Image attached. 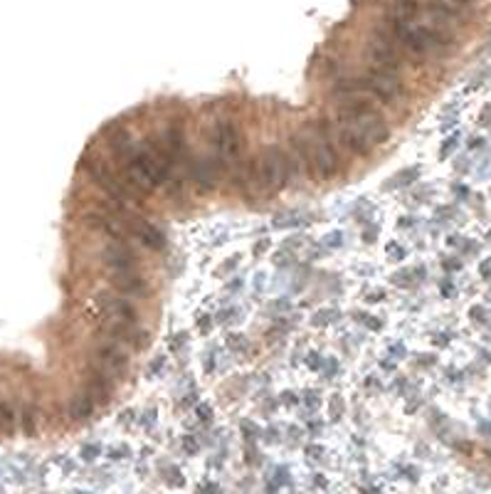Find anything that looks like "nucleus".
I'll return each mask as SVG.
<instances>
[{"label": "nucleus", "instance_id": "nucleus-1", "mask_svg": "<svg viewBox=\"0 0 491 494\" xmlns=\"http://www.w3.org/2000/svg\"><path fill=\"white\" fill-rule=\"evenodd\" d=\"M336 116L339 124H350L368 139L371 146H380L390 139L388 119L383 116L371 94H348L336 97Z\"/></svg>", "mask_w": 491, "mask_h": 494}, {"label": "nucleus", "instance_id": "nucleus-2", "mask_svg": "<svg viewBox=\"0 0 491 494\" xmlns=\"http://www.w3.org/2000/svg\"><path fill=\"white\" fill-rule=\"evenodd\" d=\"M82 168H84L87 178H89V181L104 193V198L116 200V203H121V205H131V208H136V211H141L143 208V198H146V195H141L136 188H131L129 183L121 178V173L111 170V166H109L99 154H84V159H82Z\"/></svg>", "mask_w": 491, "mask_h": 494}, {"label": "nucleus", "instance_id": "nucleus-3", "mask_svg": "<svg viewBox=\"0 0 491 494\" xmlns=\"http://www.w3.org/2000/svg\"><path fill=\"white\" fill-rule=\"evenodd\" d=\"M331 124L328 119L316 121V134H311V164H314V176L321 181H331L339 176L341 161L331 141Z\"/></svg>", "mask_w": 491, "mask_h": 494}, {"label": "nucleus", "instance_id": "nucleus-4", "mask_svg": "<svg viewBox=\"0 0 491 494\" xmlns=\"http://www.w3.org/2000/svg\"><path fill=\"white\" fill-rule=\"evenodd\" d=\"M398 40L390 35L385 25H375L371 33V42H368V57H371L373 67L388 69V72H400L402 69V55L398 50Z\"/></svg>", "mask_w": 491, "mask_h": 494}, {"label": "nucleus", "instance_id": "nucleus-5", "mask_svg": "<svg viewBox=\"0 0 491 494\" xmlns=\"http://www.w3.org/2000/svg\"><path fill=\"white\" fill-rule=\"evenodd\" d=\"M254 170H257V186L262 191L277 193L287 188V176H284V148L282 146H267L262 154L254 159Z\"/></svg>", "mask_w": 491, "mask_h": 494}, {"label": "nucleus", "instance_id": "nucleus-6", "mask_svg": "<svg viewBox=\"0 0 491 494\" xmlns=\"http://www.w3.org/2000/svg\"><path fill=\"white\" fill-rule=\"evenodd\" d=\"M213 139H215V151H217L220 166H238L242 141H240V131H238V126H235V121L232 119L215 121Z\"/></svg>", "mask_w": 491, "mask_h": 494}, {"label": "nucleus", "instance_id": "nucleus-7", "mask_svg": "<svg viewBox=\"0 0 491 494\" xmlns=\"http://www.w3.org/2000/svg\"><path fill=\"white\" fill-rule=\"evenodd\" d=\"M94 301H96V307H99V312H102L104 319L139 324V309H136L129 299H121V297L111 294V292H99Z\"/></svg>", "mask_w": 491, "mask_h": 494}, {"label": "nucleus", "instance_id": "nucleus-8", "mask_svg": "<svg viewBox=\"0 0 491 494\" xmlns=\"http://www.w3.org/2000/svg\"><path fill=\"white\" fill-rule=\"evenodd\" d=\"M102 262L109 272L136 270L141 265V260H139V255L129 247V242H116V240H109L102 247Z\"/></svg>", "mask_w": 491, "mask_h": 494}, {"label": "nucleus", "instance_id": "nucleus-9", "mask_svg": "<svg viewBox=\"0 0 491 494\" xmlns=\"http://www.w3.org/2000/svg\"><path fill=\"white\" fill-rule=\"evenodd\" d=\"M104 331L109 334V339L119 341V344H124V346H131L134 351H143V349L148 346V331L141 329L139 324H131V321H109L107 326H104Z\"/></svg>", "mask_w": 491, "mask_h": 494}, {"label": "nucleus", "instance_id": "nucleus-10", "mask_svg": "<svg viewBox=\"0 0 491 494\" xmlns=\"http://www.w3.org/2000/svg\"><path fill=\"white\" fill-rule=\"evenodd\" d=\"M109 284H111L114 290L119 292L121 297H131V299H141L146 297L148 292V282L139 267L136 270H119V272H111L109 274Z\"/></svg>", "mask_w": 491, "mask_h": 494}, {"label": "nucleus", "instance_id": "nucleus-11", "mask_svg": "<svg viewBox=\"0 0 491 494\" xmlns=\"http://www.w3.org/2000/svg\"><path fill=\"white\" fill-rule=\"evenodd\" d=\"M96 364H102L104 369L111 371L114 376H121L129 369V353L121 349L119 341L109 339L96 346Z\"/></svg>", "mask_w": 491, "mask_h": 494}, {"label": "nucleus", "instance_id": "nucleus-12", "mask_svg": "<svg viewBox=\"0 0 491 494\" xmlns=\"http://www.w3.org/2000/svg\"><path fill=\"white\" fill-rule=\"evenodd\" d=\"M220 159L215 156V159H210V156H205V159H198L193 161V183H195V188H198L200 193H210V191H215V181H217V176H220Z\"/></svg>", "mask_w": 491, "mask_h": 494}, {"label": "nucleus", "instance_id": "nucleus-13", "mask_svg": "<svg viewBox=\"0 0 491 494\" xmlns=\"http://www.w3.org/2000/svg\"><path fill=\"white\" fill-rule=\"evenodd\" d=\"M336 141H339L348 154L358 156V159H366V156L373 154V146L368 143V139L363 136L358 129H353L350 124H339V129H336Z\"/></svg>", "mask_w": 491, "mask_h": 494}, {"label": "nucleus", "instance_id": "nucleus-14", "mask_svg": "<svg viewBox=\"0 0 491 494\" xmlns=\"http://www.w3.org/2000/svg\"><path fill=\"white\" fill-rule=\"evenodd\" d=\"M94 413H96V400L87 391L80 393V396H74L72 400H69V418H72V421L84 423V421H89Z\"/></svg>", "mask_w": 491, "mask_h": 494}, {"label": "nucleus", "instance_id": "nucleus-15", "mask_svg": "<svg viewBox=\"0 0 491 494\" xmlns=\"http://www.w3.org/2000/svg\"><path fill=\"white\" fill-rule=\"evenodd\" d=\"M390 15L398 20H415L420 15L418 0H390Z\"/></svg>", "mask_w": 491, "mask_h": 494}, {"label": "nucleus", "instance_id": "nucleus-16", "mask_svg": "<svg viewBox=\"0 0 491 494\" xmlns=\"http://www.w3.org/2000/svg\"><path fill=\"white\" fill-rule=\"evenodd\" d=\"M15 430V408L8 400H0V432H10Z\"/></svg>", "mask_w": 491, "mask_h": 494}, {"label": "nucleus", "instance_id": "nucleus-17", "mask_svg": "<svg viewBox=\"0 0 491 494\" xmlns=\"http://www.w3.org/2000/svg\"><path fill=\"white\" fill-rule=\"evenodd\" d=\"M35 425H37V413H35V408L28 405V408L23 410V430L28 432V435H33Z\"/></svg>", "mask_w": 491, "mask_h": 494}, {"label": "nucleus", "instance_id": "nucleus-18", "mask_svg": "<svg viewBox=\"0 0 491 494\" xmlns=\"http://www.w3.org/2000/svg\"><path fill=\"white\" fill-rule=\"evenodd\" d=\"M99 455H102V448H99V445H84V450H82V457H84L87 462L96 460Z\"/></svg>", "mask_w": 491, "mask_h": 494}, {"label": "nucleus", "instance_id": "nucleus-19", "mask_svg": "<svg viewBox=\"0 0 491 494\" xmlns=\"http://www.w3.org/2000/svg\"><path fill=\"white\" fill-rule=\"evenodd\" d=\"M124 455H126V448H109V460L121 462L124 460Z\"/></svg>", "mask_w": 491, "mask_h": 494}, {"label": "nucleus", "instance_id": "nucleus-20", "mask_svg": "<svg viewBox=\"0 0 491 494\" xmlns=\"http://www.w3.org/2000/svg\"><path fill=\"white\" fill-rule=\"evenodd\" d=\"M195 415H198L200 421H210V418H213V410H208V405H198V408H195Z\"/></svg>", "mask_w": 491, "mask_h": 494}]
</instances>
